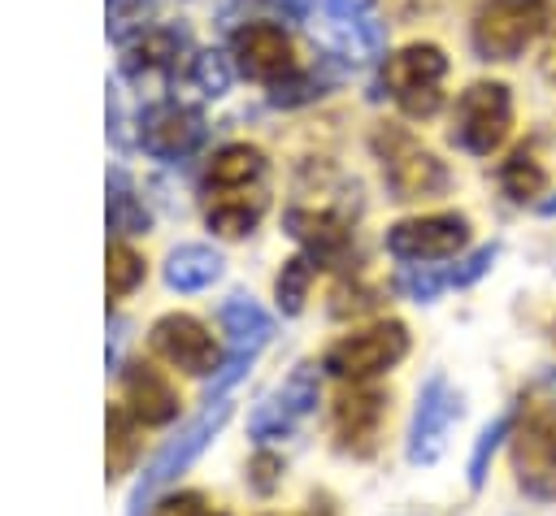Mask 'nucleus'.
<instances>
[{"mask_svg": "<svg viewBox=\"0 0 556 516\" xmlns=\"http://www.w3.org/2000/svg\"><path fill=\"white\" fill-rule=\"evenodd\" d=\"M369 147L378 156V169H382V182H387L391 199H430V195H443L447 182H452L447 165L413 130H404L395 121L374 126Z\"/></svg>", "mask_w": 556, "mask_h": 516, "instance_id": "f257e3e1", "label": "nucleus"}, {"mask_svg": "<svg viewBox=\"0 0 556 516\" xmlns=\"http://www.w3.org/2000/svg\"><path fill=\"white\" fill-rule=\"evenodd\" d=\"M278 473H282V460L269 455V451H261V455L248 464V486H252L256 494H269V490L278 486Z\"/></svg>", "mask_w": 556, "mask_h": 516, "instance_id": "72a5a7b5", "label": "nucleus"}, {"mask_svg": "<svg viewBox=\"0 0 556 516\" xmlns=\"http://www.w3.org/2000/svg\"><path fill=\"white\" fill-rule=\"evenodd\" d=\"M508 429H513V416H495V421H491V425L478 434V442H473V455H469V486H473V490L486 481L491 455H495L500 438H508Z\"/></svg>", "mask_w": 556, "mask_h": 516, "instance_id": "cd10ccee", "label": "nucleus"}, {"mask_svg": "<svg viewBox=\"0 0 556 516\" xmlns=\"http://www.w3.org/2000/svg\"><path fill=\"white\" fill-rule=\"evenodd\" d=\"M235 65L256 82H282L295 74V43L274 22H248L235 30Z\"/></svg>", "mask_w": 556, "mask_h": 516, "instance_id": "f8f14e48", "label": "nucleus"}, {"mask_svg": "<svg viewBox=\"0 0 556 516\" xmlns=\"http://www.w3.org/2000/svg\"><path fill=\"white\" fill-rule=\"evenodd\" d=\"M191 82L204 95H222L230 87V61L222 52H195L191 56Z\"/></svg>", "mask_w": 556, "mask_h": 516, "instance_id": "c756f323", "label": "nucleus"}, {"mask_svg": "<svg viewBox=\"0 0 556 516\" xmlns=\"http://www.w3.org/2000/svg\"><path fill=\"white\" fill-rule=\"evenodd\" d=\"M200 139H204V117L187 104L165 100V104L143 108V117H139V143L161 160L191 156L200 147Z\"/></svg>", "mask_w": 556, "mask_h": 516, "instance_id": "4468645a", "label": "nucleus"}, {"mask_svg": "<svg viewBox=\"0 0 556 516\" xmlns=\"http://www.w3.org/2000/svg\"><path fill=\"white\" fill-rule=\"evenodd\" d=\"M539 212H543V217H556V195H552V199H543V204H539Z\"/></svg>", "mask_w": 556, "mask_h": 516, "instance_id": "4c0bfd02", "label": "nucleus"}, {"mask_svg": "<svg viewBox=\"0 0 556 516\" xmlns=\"http://www.w3.org/2000/svg\"><path fill=\"white\" fill-rule=\"evenodd\" d=\"M495 256H500V247H495V243H486V247L469 251V256H465L456 269H447V282H452V286H469V282H478V278H482V273L495 265Z\"/></svg>", "mask_w": 556, "mask_h": 516, "instance_id": "473e14b6", "label": "nucleus"}, {"mask_svg": "<svg viewBox=\"0 0 556 516\" xmlns=\"http://www.w3.org/2000/svg\"><path fill=\"white\" fill-rule=\"evenodd\" d=\"M217 278H222V256L213 247H204V243H187V247L169 251V260H165V282L174 291L191 295V291L213 286Z\"/></svg>", "mask_w": 556, "mask_h": 516, "instance_id": "6ab92c4d", "label": "nucleus"}, {"mask_svg": "<svg viewBox=\"0 0 556 516\" xmlns=\"http://www.w3.org/2000/svg\"><path fill=\"white\" fill-rule=\"evenodd\" d=\"M404 356H408V330L400 321H378L330 343V351L321 356V369L343 382H365L374 373H387Z\"/></svg>", "mask_w": 556, "mask_h": 516, "instance_id": "0eeeda50", "label": "nucleus"}, {"mask_svg": "<svg viewBox=\"0 0 556 516\" xmlns=\"http://www.w3.org/2000/svg\"><path fill=\"white\" fill-rule=\"evenodd\" d=\"M395 286H400L408 299L426 304V299H434V295H439L443 286H452V282H447V273H434L430 265H408V269L395 273Z\"/></svg>", "mask_w": 556, "mask_h": 516, "instance_id": "7c9ffc66", "label": "nucleus"}, {"mask_svg": "<svg viewBox=\"0 0 556 516\" xmlns=\"http://www.w3.org/2000/svg\"><path fill=\"white\" fill-rule=\"evenodd\" d=\"M508 460L530 499H556V403H534L521 412Z\"/></svg>", "mask_w": 556, "mask_h": 516, "instance_id": "423d86ee", "label": "nucleus"}, {"mask_svg": "<svg viewBox=\"0 0 556 516\" xmlns=\"http://www.w3.org/2000/svg\"><path fill=\"white\" fill-rule=\"evenodd\" d=\"M513 130V91L504 82H469L456 95L452 143L469 156H491Z\"/></svg>", "mask_w": 556, "mask_h": 516, "instance_id": "39448f33", "label": "nucleus"}, {"mask_svg": "<svg viewBox=\"0 0 556 516\" xmlns=\"http://www.w3.org/2000/svg\"><path fill=\"white\" fill-rule=\"evenodd\" d=\"M152 516H226V512L213 507V503H208L204 494H195V490H178V494H165Z\"/></svg>", "mask_w": 556, "mask_h": 516, "instance_id": "2f4dec72", "label": "nucleus"}, {"mask_svg": "<svg viewBox=\"0 0 556 516\" xmlns=\"http://www.w3.org/2000/svg\"><path fill=\"white\" fill-rule=\"evenodd\" d=\"M460 395L447 386L443 373H430L426 386L417 390V408H413V425H408V464H434L447 451V434L460 421Z\"/></svg>", "mask_w": 556, "mask_h": 516, "instance_id": "9d476101", "label": "nucleus"}, {"mask_svg": "<svg viewBox=\"0 0 556 516\" xmlns=\"http://www.w3.org/2000/svg\"><path fill=\"white\" fill-rule=\"evenodd\" d=\"M104 278H109V295H130V291L143 282V260H139V251H130L126 243H113V247H109V260H104Z\"/></svg>", "mask_w": 556, "mask_h": 516, "instance_id": "bb28decb", "label": "nucleus"}, {"mask_svg": "<svg viewBox=\"0 0 556 516\" xmlns=\"http://www.w3.org/2000/svg\"><path fill=\"white\" fill-rule=\"evenodd\" d=\"M152 9H156V0H109V30L117 39L143 35V26L152 22Z\"/></svg>", "mask_w": 556, "mask_h": 516, "instance_id": "c85d7f7f", "label": "nucleus"}, {"mask_svg": "<svg viewBox=\"0 0 556 516\" xmlns=\"http://www.w3.org/2000/svg\"><path fill=\"white\" fill-rule=\"evenodd\" d=\"M187 48V35L182 30H169V26H156V30H143L139 43H130L126 52V69L130 74H148V69H174L178 65V52Z\"/></svg>", "mask_w": 556, "mask_h": 516, "instance_id": "4be33fe9", "label": "nucleus"}, {"mask_svg": "<svg viewBox=\"0 0 556 516\" xmlns=\"http://www.w3.org/2000/svg\"><path fill=\"white\" fill-rule=\"evenodd\" d=\"M326 9L334 13V22H343V17H361V13H369V0H326Z\"/></svg>", "mask_w": 556, "mask_h": 516, "instance_id": "f704fd0d", "label": "nucleus"}, {"mask_svg": "<svg viewBox=\"0 0 556 516\" xmlns=\"http://www.w3.org/2000/svg\"><path fill=\"white\" fill-rule=\"evenodd\" d=\"M547 0H482L469 26L482 61H513L547 30Z\"/></svg>", "mask_w": 556, "mask_h": 516, "instance_id": "7ed1b4c3", "label": "nucleus"}, {"mask_svg": "<svg viewBox=\"0 0 556 516\" xmlns=\"http://www.w3.org/2000/svg\"><path fill=\"white\" fill-rule=\"evenodd\" d=\"M226 416H230V399L226 395H217V399H204V408H200V416H191L156 455H152V464L143 468V477H139V486L130 490V507H126V516H143V507L178 477V473H187L191 468V460L213 442V434L226 425Z\"/></svg>", "mask_w": 556, "mask_h": 516, "instance_id": "f03ea898", "label": "nucleus"}, {"mask_svg": "<svg viewBox=\"0 0 556 516\" xmlns=\"http://www.w3.org/2000/svg\"><path fill=\"white\" fill-rule=\"evenodd\" d=\"M135 425H139V421L130 416V408H126V403L109 408V477H122V473L135 464V455H139Z\"/></svg>", "mask_w": 556, "mask_h": 516, "instance_id": "393cba45", "label": "nucleus"}, {"mask_svg": "<svg viewBox=\"0 0 556 516\" xmlns=\"http://www.w3.org/2000/svg\"><path fill=\"white\" fill-rule=\"evenodd\" d=\"M109 230H117V234H143L148 230V208L135 199L122 169H113V178H109Z\"/></svg>", "mask_w": 556, "mask_h": 516, "instance_id": "5701e85b", "label": "nucleus"}, {"mask_svg": "<svg viewBox=\"0 0 556 516\" xmlns=\"http://www.w3.org/2000/svg\"><path fill=\"white\" fill-rule=\"evenodd\" d=\"M122 403L130 408V416H135L139 425H169V421L178 416V395H174V386L165 382L161 369H152V364H143V360L126 364V373H122Z\"/></svg>", "mask_w": 556, "mask_h": 516, "instance_id": "dca6fc26", "label": "nucleus"}, {"mask_svg": "<svg viewBox=\"0 0 556 516\" xmlns=\"http://www.w3.org/2000/svg\"><path fill=\"white\" fill-rule=\"evenodd\" d=\"M317 408V364H295L248 416V438L252 442H278L295 434V425Z\"/></svg>", "mask_w": 556, "mask_h": 516, "instance_id": "1a4fd4ad", "label": "nucleus"}, {"mask_svg": "<svg viewBox=\"0 0 556 516\" xmlns=\"http://www.w3.org/2000/svg\"><path fill=\"white\" fill-rule=\"evenodd\" d=\"M261 212H265V191L261 186H217L208 208H204V221L222 238H243V234H252Z\"/></svg>", "mask_w": 556, "mask_h": 516, "instance_id": "f3484780", "label": "nucleus"}, {"mask_svg": "<svg viewBox=\"0 0 556 516\" xmlns=\"http://www.w3.org/2000/svg\"><path fill=\"white\" fill-rule=\"evenodd\" d=\"M295 516H334V512H330V503H326V499H317V503H308V507H304V512H295Z\"/></svg>", "mask_w": 556, "mask_h": 516, "instance_id": "e433bc0d", "label": "nucleus"}, {"mask_svg": "<svg viewBox=\"0 0 556 516\" xmlns=\"http://www.w3.org/2000/svg\"><path fill=\"white\" fill-rule=\"evenodd\" d=\"M148 343H152V351H156L165 364H174V369H182V373H191V377L217 373L222 351H217L213 334H208L195 317H187V312H165V317L152 325Z\"/></svg>", "mask_w": 556, "mask_h": 516, "instance_id": "9b49d317", "label": "nucleus"}, {"mask_svg": "<svg viewBox=\"0 0 556 516\" xmlns=\"http://www.w3.org/2000/svg\"><path fill=\"white\" fill-rule=\"evenodd\" d=\"M282 225L308 251V260H317V265H343L348 251H352V230L330 208H291L282 217Z\"/></svg>", "mask_w": 556, "mask_h": 516, "instance_id": "2eb2a0df", "label": "nucleus"}, {"mask_svg": "<svg viewBox=\"0 0 556 516\" xmlns=\"http://www.w3.org/2000/svg\"><path fill=\"white\" fill-rule=\"evenodd\" d=\"M469 243V217L465 212H426L395 221L387 230V251L404 265H430V260H452Z\"/></svg>", "mask_w": 556, "mask_h": 516, "instance_id": "6e6552de", "label": "nucleus"}, {"mask_svg": "<svg viewBox=\"0 0 556 516\" xmlns=\"http://www.w3.org/2000/svg\"><path fill=\"white\" fill-rule=\"evenodd\" d=\"M265 173V156L261 147L248 143H226L213 160H208V186H256V178Z\"/></svg>", "mask_w": 556, "mask_h": 516, "instance_id": "412c9836", "label": "nucleus"}, {"mask_svg": "<svg viewBox=\"0 0 556 516\" xmlns=\"http://www.w3.org/2000/svg\"><path fill=\"white\" fill-rule=\"evenodd\" d=\"M500 191L513 199V204H526L534 195L547 191V165L539 160L534 143H521L504 165H500Z\"/></svg>", "mask_w": 556, "mask_h": 516, "instance_id": "aec40b11", "label": "nucleus"}, {"mask_svg": "<svg viewBox=\"0 0 556 516\" xmlns=\"http://www.w3.org/2000/svg\"><path fill=\"white\" fill-rule=\"evenodd\" d=\"M382 416H387V395L382 390H369V386L343 390L334 399V408H330V425H334L339 451H348L356 460L374 455L378 434H382Z\"/></svg>", "mask_w": 556, "mask_h": 516, "instance_id": "ddd939ff", "label": "nucleus"}, {"mask_svg": "<svg viewBox=\"0 0 556 516\" xmlns=\"http://www.w3.org/2000/svg\"><path fill=\"white\" fill-rule=\"evenodd\" d=\"M443 78H447V56L434 43H408L387 56L382 65V87L408 117H434L443 104Z\"/></svg>", "mask_w": 556, "mask_h": 516, "instance_id": "20e7f679", "label": "nucleus"}, {"mask_svg": "<svg viewBox=\"0 0 556 516\" xmlns=\"http://www.w3.org/2000/svg\"><path fill=\"white\" fill-rule=\"evenodd\" d=\"M269 4H274V9L282 13V17H304L313 0H269Z\"/></svg>", "mask_w": 556, "mask_h": 516, "instance_id": "c9c22d12", "label": "nucleus"}, {"mask_svg": "<svg viewBox=\"0 0 556 516\" xmlns=\"http://www.w3.org/2000/svg\"><path fill=\"white\" fill-rule=\"evenodd\" d=\"M382 43H387V26H382L374 13H361V17H343V22H339V48H343L352 61L378 56Z\"/></svg>", "mask_w": 556, "mask_h": 516, "instance_id": "a878e982", "label": "nucleus"}, {"mask_svg": "<svg viewBox=\"0 0 556 516\" xmlns=\"http://www.w3.org/2000/svg\"><path fill=\"white\" fill-rule=\"evenodd\" d=\"M313 273H317V260H308V256L282 260V269H278V278H274V295H278V308H282L287 317H295V312L304 308L308 286H313Z\"/></svg>", "mask_w": 556, "mask_h": 516, "instance_id": "b1692460", "label": "nucleus"}, {"mask_svg": "<svg viewBox=\"0 0 556 516\" xmlns=\"http://www.w3.org/2000/svg\"><path fill=\"white\" fill-rule=\"evenodd\" d=\"M222 325L230 334V356L256 360V351L274 338V317L252 299V295H230L222 304Z\"/></svg>", "mask_w": 556, "mask_h": 516, "instance_id": "a211bd4d", "label": "nucleus"}]
</instances>
